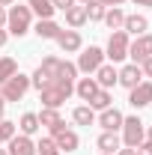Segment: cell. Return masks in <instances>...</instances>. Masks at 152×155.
<instances>
[{
    "label": "cell",
    "instance_id": "cell-1",
    "mask_svg": "<svg viewBox=\"0 0 152 155\" xmlns=\"http://www.w3.org/2000/svg\"><path fill=\"white\" fill-rule=\"evenodd\" d=\"M30 27H33V12H30V6H9L6 9V33H12V36H27L30 33Z\"/></svg>",
    "mask_w": 152,
    "mask_h": 155
},
{
    "label": "cell",
    "instance_id": "cell-2",
    "mask_svg": "<svg viewBox=\"0 0 152 155\" xmlns=\"http://www.w3.org/2000/svg\"><path fill=\"white\" fill-rule=\"evenodd\" d=\"M27 90H30V78L21 75V72H15L6 84H0V96L6 98V101H21V98L27 96Z\"/></svg>",
    "mask_w": 152,
    "mask_h": 155
},
{
    "label": "cell",
    "instance_id": "cell-3",
    "mask_svg": "<svg viewBox=\"0 0 152 155\" xmlns=\"http://www.w3.org/2000/svg\"><path fill=\"white\" fill-rule=\"evenodd\" d=\"M119 131H122V143L131 146V149H137V146L146 140V128H143V122H140L137 116H125Z\"/></svg>",
    "mask_w": 152,
    "mask_h": 155
},
{
    "label": "cell",
    "instance_id": "cell-4",
    "mask_svg": "<svg viewBox=\"0 0 152 155\" xmlns=\"http://www.w3.org/2000/svg\"><path fill=\"white\" fill-rule=\"evenodd\" d=\"M128 33L125 30H114L111 39H107V51H104V57L111 60V63H122V60L128 57Z\"/></svg>",
    "mask_w": 152,
    "mask_h": 155
},
{
    "label": "cell",
    "instance_id": "cell-5",
    "mask_svg": "<svg viewBox=\"0 0 152 155\" xmlns=\"http://www.w3.org/2000/svg\"><path fill=\"white\" fill-rule=\"evenodd\" d=\"M69 90H63L60 84H48L45 90H39V101H42V107H54V110H60L66 101H69Z\"/></svg>",
    "mask_w": 152,
    "mask_h": 155
},
{
    "label": "cell",
    "instance_id": "cell-6",
    "mask_svg": "<svg viewBox=\"0 0 152 155\" xmlns=\"http://www.w3.org/2000/svg\"><path fill=\"white\" fill-rule=\"evenodd\" d=\"M104 63V51L101 48H95V45H90V48H84V54L78 57V72H84V75H95V69Z\"/></svg>",
    "mask_w": 152,
    "mask_h": 155
},
{
    "label": "cell",
    "instance_id": "cell-7",
    "mask_svg": "<svg viewBox=\"0 0 152 155\" xmlns=\"http://www.w3.org/2000/svg\"><path fill=\"white\" fill-rule=\"evenodd\" d=\"M128 57H131V63H143L146 57H152V36L149 33H143V36H134V42L128 45Z\"/></svg>",
    "mask_w": 152,
    "mask_h": 155
},
{
    "label": "cell",
    "instance_id": "cell-8",
    "mask_svg": "<svg viewBox=\"0 0 152 155\" xmlns=\"http://www.w3.org/2000/svg\"><path fill=\"white\" fill-rule=\"evenodd\" d=\"M128 104H131L134 110L152 104V81H140L134 90H128Z\"/></svg>",
    "mask_w": 152,
    "mask_h": 155
},
{
    "label": "cell",
    "instance_id": "cell-9",
    "mask_svg": "<svg viewBox=\"0 0 152 155\" xmlns=\"http://www.w3.org/2000/svg\"><path fill=\"white\" fill-rule=\"evenodd\" d=\"M140 81H143V72H140L137 63H128V66H122V69L116 72V84H122L125 90H134Z\"/></svg>",
    "mask_w": 152,
    "mask_h": 155
},
{
    "label": "cell",
    "instance_id": "cell-10",
    "mask_svg": "<svg viewBox=\"0 0 152 155\" xmlns=\"http://www.w3.org/2000/svg\"><path fill=\"white\" fill-rule=\"evenodd\" d=\"M51 140L57 143L60 152H78V146H81V140H78V134L72 131V128H60V131H54Z\"/></svg>",
    "mask_w": 152,
    "mask_h": 155
},
{
    "label": "cell",
    "instance_id": "cell-11",
    "mask_svg": "<svg viewBox=\"0 0 152 155\" xmlns=\"http://www.w3.org/2000/svg\"><path fill=\"white\" fill-rule=\"evenodd\" d=\"M122 119H125V116H122V110H116V107H104L101 114L95 116V122H98L104 131H119V128H122Z\"/></svg>",
    "mask_w": 152,
    "mask_h": 155
},
{
    "label": "cell",
    "instance_id": "cell-12",
    "mask_svg": "<svg viewBox=\"0 0 152 155\" xmlns=\"http://www.w3.org/2000/svg\"><path fill=\"white\" fill-rule=\"evenodd\" d=\"M54 42L60 45V51H63V54H75V51H81V48H84V39H81V33H78V30H63Z\"/></svg>",
    "mask_w": 152,
    "mask_h": 155
},
{
    "label": "cell",
    "instance_id": "cell-13",
    "mask_svg": "<svg viewBox=\"0 0 152 155\" xmlns=\"http://www.w3.org/2000/svg\"><path fill=\"white\" fill-rule=\"evenodd\" d=\"M6 152L9 155H36V143H33V137H27V134H15L6 143Z\"/></svg>",
    "mask_w": 152,
    "mask_h": 155
},
{
    "label": "cell",
    "instance_id": "cell-14",
    "mask_svg": "<svg viewBox=\"0 0 152 155\" xmlns=\"http://www.w3.org/2000/svg\"><path fill=\"white\" fill-rule=\"evenodd\" d=\"M116 72H119V69H114V63H101V66L95 69V84H98L101 90L116 87Z\"/></svg>",
    "mask_w": 152,
    "mask_h": 155
},
{
    "label": "cell",
    "instance_id": "cell-15",
    "mask_svg": "<svg viewBox=\"0 0 152 155\" xmlns=\"http://www.w3.org/2000/svg\"><path fill=\"white\" fill-rule=\"evenodd\" d=\"M39 125H45L51 134L60 131V128H66V122H63L60 110H54V107H42V114H39Z\"/></svg>",
    "mask_w": 152,
    "mask_h": 155
},
{
    "label": "cell",
    "instance_id": "cell-16",
    "mask_svg": "<svg viewBox=\"0 0 152 155\" xmlns=\"http://www.w3.org/2000/svg\"><path fill=\"white\" fill-rule=\"evenodd\" d=\"M33 33H36L39 39H57L60 33H63V27H60L54 18H39L36 27H33Z\"/></svg>",
    "mask_w": 152,
    "mask_h": 155
},
{
    "label": "cell",
    "instance_id": "cell-17",
    "mask_svg": "<svg viewBox=\"0 0 152 155\" xmlns=\"http://www.w3.org/2000/svg\"><path fill=\"white\" fill-rule=\"evenodd\" d=\"M122 30H125L128 36H143V33L149 30V18H146V15H125Z\"/></svg>",
    "mask_w": 152,
    "mask_h": 155
},
{
    "label": "cell",
    "instance_id": "cell-18",
    "mask_svg": "<svg viewBox=\"0 0 152 155\" xmlns=\"http://www.w3.org/2000/svg\"><path fill=\"white\" fill-rule=\"evenodd\" d=\"M119 143H122V140H119L116 131H101L98 140H95V146H98L101 152H107V155H116V152H119Z\"/></svg>",
    "mask_w": 152,
    "mask_h": 155
},
{
    "label": "cell",
    "instance_id": "cell-19",
    "mask_svg": "<svg viewBox=\"0 0 152 155\" xmlns=\"http://www.w3.org/2000/svg\"><path fill=\"white\" fill-rule=\"evenodd\" d=\"M98 90H101V87L95 84V78H81V81L75 84V93H78V98H84V101H90V98H93L95 93H98Z\"/></svg>",
    "mask_w": 152,
    "mask_h": 155
},
{
    "label": "cell",
    "instance_id": "cell-20",
    "mask_svg": "<svg viewBox=\"0 0 152 155\" xmlns=\"http://www.w3.org/2000/svg\"><path fill=\"white\" fill-rule=\"evenodd\" d=\"M66 24L72 27V30H78V27H84L87 24V6L81 3V6H72V9H66Z\"/></svg>",
    "mask_w": 152,
    "mask_h": 155
},
{
    "label": "cell",
    "instance_id": "cell-21",
    "mask_svg": "<svg viewBox=\"0 0 152 155\" xmlns=\"http://www.w3.org/2000/svg\"><path fill=\"white\" fill-rule=\"evenodd\" d=\"M27 6H30V12L39 15V18H54V3L51 0H27Z\"/></svg>",
    "mask_w": 152,
    "mask_h": 155
},
{
    "label": "cell",
    "instance_id": "cell-22",
    "mask_svg": "<svg viewBox=\"0 0 152 155\" xmlns=\"http://www.w3.org/2000/svg\"><path fill=\"white\" fill-rule=\"evenodd\" d=\"M101 21H104L111 30H122V24H125V12H122L119 6H111V9L104 12V18H101Z\"/></svg>",
    "mask_w": 152,
    "mask_h": 155
},
{
    "label": "cell",
    "instance_id": "cell-23",
    "mask_svg": "<svg viewBox=\"0 0 152 155\" xmlns=\"http://www.w3.org/2000/svg\"><path fill=\"white\" fill-rule=\"evenodd\" d=\"M18 128H21V134L33 137L39 128H42V125H39V114H24V116L18 119Z\"/></svg>",
    "mask_w": 152,
    "mask_h": 155
},
{
    "label": "cell",
    "instance_id": "cell-24",
    "mask_svg": "<svg viewBox=\"0 0 152 155\" xmlns=\"http://www.w3.org/2000/svg\"><path fill=\"white\" fill-rule=\"evenodd\" d=\"M72 119H75V125H93L95 122V110L90 104H81V107L72 110Z\"/></svg>",
    "mask_w": 152,
    "mask_h": 155
},
{
    "label": "cell",
    "instance_id": "cell-25",
    "mask_svg": "<svg viewBox=\"0 0 152 155\" xmlns=\"http://www.w3.org/2000/svg\"><path fill=\"white\" fill-rule=\"evenodd\" d=\"M111 101H114V96H111V90H98L87 104L93 107V110H104V107H111Z\"/></svg>",
    "mask_w": 152,
    "mask_h": 155
},
{
    "label": "cell",
    "instance_id": "cell-26",
    "mask_svg": "<svg viewBox=\"0 0 152 155\" xmlns=\"http://www.w3.org/2000/svg\"><path fill=\"white\" fill-rule=\"evenodd\" d=\"M84 6H87V21H101L104 12H107V6H104L101 0H90V3H84Z\"/></svg>",
    "mask_w": 152,
    "mask_h": 155
},
{
    "label": "cell",
    "instance_id": "cell-27",
    "mask_svg": "<svg viewBox=\"0 0 152 155\" xmlns=\"http://www.w3.org/2000/svg\"><path fill=\"white\" fill-rule=\"evenodd\" d=\"M15 72H18V63H15V60L12 57H0V84H6Z\"/></svg>",
    "mask_w": 152,
    "mask_h": 155
},
{
    "label": "cell",
    "instance_id": "cell-28",
    "mask_svg": "<svg viewBox=\"0 0 152 155\" xmlns=\"http://www.w3.org/2000/svg\"><path fill=\"white\" fill-rule=\"evenodd\" d=\"M60 63H63V60H60V57H45V60H42V63H39V69H42L45 75L51 78V81H57V72H60Z\"/></svg>",
    "mask_w": 152,
    "mask_h": 155
},
{
    "label": "cell",
    "instance_id": "cell-29",
    "mask_svg": "<svg viewBox=\"0 0 152 155\" xmlns=\"http://www.w3.org/2000/svg\"><path fill=\"white\" fill-rule=\"evenodd\" d=\"M15 128H18V122H12V119H0V143H9L12 137L18 134Z\"/></svg>",
    "mask_w": 152,
    "mask_h": 155
},
{
    "label": "cell",
    "instance_id": "cell-30",
    "mask_svg": "<svg viewBox=\"0 0 152 155\" xmlns=\"http://www.w3.org/2000/svg\"><path fill=\"white\" fill-rule=\"evenodd\" d=\"M36 155H60V149H57V143L51 137H42L36 143Z\"/></svg>",
    "mask_w": 152,
    "mask_h": 155
},
{
    "label": "cell",
    "instance_id": "cell-31",
    "mask_svg": "<svg viewBox=\"0 0 152 155\" xmlns=\"http://www.w3.org/2000/svg\"><path fill=\"white\" fill-rule=\"evenodd\" d=\"M51 3H54V9H60V12H66V9H72V6H75L78 0H51Z\"/></svg>",
    "mask_w": 152,
    "mask_h": 155
},
{
    "label": "cell",
    "instance_id": "cell-32",
    "mask_svg": "<svg viewBox=\"0 0 152 155\" xmlns=\"http://www.w3.org/2000/svg\"><path fill=\"white\" fill-rule=\"evenodd\" d=\"M140 72H143V78H152V57H146L140 63Z\"/></svg>",
    "mask_w": 152,
    "mask_h": 155
},
{
    "label": "cell",
    "instance_id": "cell-33",
    "mask_svg": "<svg viewBox=\"0 0 152 155\" xmlns=\"http://www.w3.org/2000/svg\"><path fill=\"white\" fill-rule=\"evenodd\" d=\"M137 155H152V143L149 140H143V143L137 146Z\"/></svg>",
    "mask_w": 152,
    "mask_h": 155
},
{
    "label": "cell",
    "instance_id": "cell-34",
    "mask_svg": "<svg viewBox=\"0 0 152 155\" xmlns=\"http://www.w3.org/2000/svg\"><path fill=\"white\" fill-rule=\"evenodd\" d=\"M101 3H104V6H107V9H111V6H122V3H125V0H101Z\"/></svg>",
    "mask_w": 152,
    "mask_h": 155
},
{
    "label": "cell",
    "instance_id": "cell-35",
    "mask_svg": "<svg viewBox=\"0 0 152 155\" xmlns=\"http://www.w3.org/2000/svg\"><path fill=\"white\" fill-rule=\"evenodd\" d=\"M6 42H9V33H6V30H3V27H0V48H3V45H6Z\"/></svg>",
    "mask_w": 152,
    "mask_h": 155
},
{
    "label": "cell",
    "instance_id": "cell-36",
    "mask_svg": "<svg viewBox=\"0 0 152 155\" xmlns=\"http://www.w3.org/2000/svg\"><path fill=\"white\" fill-rule=\"evenodd\" d=\"M116 155H137V149H131V146H125V149H119Z\"/></svg>",
    "mask_w": 152,
    "mask_h": 155
},
{
    "label": "cell",
    "instance_id": "cell-37",
    "mask_svg": "<svg viewBox=\"0 0 152 155\" xmlns=\"http://www.w3.org/2000/svg\"><path fill=\"white\" fill-rule=\"evenodd\" d=\"M0 27H6V9L0 6Z\"/></svg>",
    "mask_w": 152,
    "mask_h": 155
},
{
    "label": "cell",
    "instance_id": "cell-38",
    "mask_svg": "<svg viewBox=\"0 0 152 155\" xmlns=\"http://www.w3.org/2000/svg\"><path fill=\"white\" fill-rule=\"evenodd\" d=\"M3 114H6V98L0 96V119H3Z\"/></svg>",
    "mask_w": 152,
    "mask_h": 155
},
{
    "label": "cell",
    "instance_id": "cell-39",
    "mask_svg": "<svg viewBox=\"0 0 152 155\" xmlns=\"http://www.w3.org/2000/svg\"><path fill=\"white\" fill-rule=\"evenodd\" d=\"M134 6H152V0H131Z\"/></svg>",
    "mask_w": 152,
    "mask_h": 155
},
{
    "label": "cell",
    "instance_id": "cell-40",
    "mask_svg": "<svg viewBox=\"0 0 152 155\" xmlns=\"http://www.w3.org/2000/svg\"><path fill=\"white\" fill-rule=\"evenodd\" d=\"M12 3H15V0H0V6H3V9H6V6H12Z\"/></svg>",
    "mask_w": 152,
    "mask_h": 155
},
{
    "label": "cell",
    "instance_id": "cell-41",
    "mask_svg": "<svg viewBox=\"0 0 152 155\" xmlns=\"http://www.w3.org/2000/svg\"><path fill=\"white\" fill-rule=\"evenodd\" d=\"M146 140H149V143H152V125H149V128H146Z\"/></svg>",
    "mask_w": 152,
    "mask_h": 155
},
{
    "label": "cell",
    "instance_id": "cell-42",
    "mask_svg": "<svg viewBox=\"0 0 152 155\" xmlns=\"http://www.w3.org/2000/svg\"><path fill=\"white\" fill-rule=\"evenodd\" d=\"M0 155H9V152H6V149H0Z\"/></svg>",
    "mask_w": 152,
    "mask_h": 155
},
{
    "label": "cell",
    "instance_id": "cell-43",
    "mask_svg": "<svg viewBox=\"0 0 152 155\" xmlns=\"http://www.w3.org/2000/svg\"><path fill=\"white\" fill-rule=\"evenodd\" d=\"M81 3H90V0H81Z\"/></svg>",
    "mask_w": 152,
    "mask_h": 155
},
{
    "label": "cell",
    "instance_id": "cell-44",
    "mask_svg": "<svg viewBox=\"0 0 152 155\" xmlns=\"http://www.w3.org/2000/svg\"><path fill=\"white\" fill-rule=\"evenodd\" d=\"M101 155H107V152H101Z\"/></svg>",
    "mask_w": 152,
    "mask_h": 155
}]
</instances>
